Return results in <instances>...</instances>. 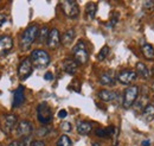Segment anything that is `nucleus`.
I'll return each instance as SVG.
<instances>
[{"instance_id": "e433bc0d", "label": "nucleus", "mask_w": 154, "mask_h": 146, "mask_svg": "<svg viewBox=\"0 0 154 146\" xmlns=\"http://www.w3.org/2000/svg\"><path fill=\"white\" fill-rule=\"evenodd\" d=\"M10 146H20L19 140H14V141H12V143L10 144Z\"/></svg>"}, {"instance_id": "ddd939ff", "label": "nucleus", "mask_w": 154, "mask_h": 146, "mask_svg": "<svg viewBox=\"0 0 154 146\" xmlns=\"http://www.w3.org/2000/svg\"><path fill=\"white\" fill-rule=\"evenodd\" d=\"M24 91H25V89H24L23 86H19L14 90V94H13V103H12V106L14 108L19 107V106H21L24 103V101H25V93Z\"/></svg>"}, {"instance_id": "9b49d317", "label": "nucleus", "mask_w": 154, "mask_h": 146, "mask_svg": "<svg viewBox=\"0 0 154 146\" xmlns=\"http://www.w3.org/2000/svg\"><path fill=\"white\" fill-rule=\"evenodd\" d=\"M136 78V73L133 70H129V69H125L122 71H120L117 75V80L121 84H125V86H128L129 83H132Z\"/></svg>"}, {"instance_id": "dca6fc26", "label": "nucleus", "mask_w": 154, "mask_h": 146, "mask_svg": "<svg viewBox=\"0 0 154 146\" xmlns=\"http://www.w3.org/2000/svg\"><path fill=\"white\" fill-rule=\"evenodd\" d=\"M75 36H76L75 30H74V29H69V30H66V31L63 33V36L60 38V42H62L63 45L69 46V45L72 44V42H74V39H75Z\"/></svg>"}, {"instance_id": "c85d7f7f", "label": "nucleus", "mask_w": 154, "mask_h": 146, "mask_svg": "<svg viewBox=\"0 0 154 146\" xmlns=\"http://www.w3.org/2000/svg\"><path fill=\"white\" fill-rule=\"evenodd\" d=\"M49 133V128L48 127H40L37 131V135H39V137H44V135H46Z\"/></svg>"}, {"instance_id": "4468645a", "label": "nucleus", "mask_w": 154, "mask_h": 146, "mask_svg": "<svg viewBox=\"0 0 154 146\" xmlns=\"http://www.w3.org/2000/svg\"><path fill=\"white\" fill-rule=\"evenodd\" d=\"M100 83L102 86H114L115 84V74L112 70L104 71L100 76Z\"/></svg>"}, {"instance_id": "f8f14e48", "label": "nucleus", "mask_w": 154, "mask_h": 146, "mask_svg": "<svg viewBox=\"0 0 154 146\" xmlns=\"http://www.w3.org/2000/svg\"><path fill=\"white\" fill-rule=\"evenodd\" d=\"M60 38L62 37H60L59 31L57 29H52L50 31V33H49V38H48V42H46L48 46L50 49H57L59 46V44H60Z\"/></svg>"}, {"instance_id": "423d86ee", "label": "nucleus", "mask_w": 154, "mask_h": 146, "mask_svg": "<svg viewBox=\"0 0 154 146\" xmlns=\"http://www.w3.org/2000/svg\"><path fill=\"white\" fill-rule=\"evenodd\" d=\"M18 124V118L14 114H6L1 118V129L5 134H10Z\"/></svg>"}, {"instance_id": "72a5a7b5", "label": "nucleus", "mask_w": 154, "mask_h": 146, "mask_svg": "<svg viewBox=\"0 0 154 146\" xmlns=\"http://www.w3.org/2000/svg\"><path fill=\"white\" fill-rule=\"evenodd\" d=\"M66 115H68V113H66V110H60L59 112H58V116H59L60 119H64Z\"/></svg>"}, {"instance_id": "7c9ffc66", "label": "nucleus", "mask_w": 154, "mask_h": 146, "mask_svg": "<svg viewBox=\"0 0 154 146\" xmlns=\"http://www.w3.org/2000/svg\"><path fill=\"white\" fill-rule=\"evenodd\" d=\"M143 7H145V10H152L154 7V1H152V0L145 1L143 2Z\"/></svg>"}, {"instance_id": "f704fd0d", "label": "nucleus", "mask_w": 154, "mask_h": 146, "mask_svg": "<svg viewBox=\"0 0 154 146\" xmlns=\"http://www.w3.org/2000/svg\"><path fill=\"white\" fill-rule=\"evenodd\" d=\"M44 78H45L46 81H51V80H54V74L49 71V73H46L44 75Z\"/></svg>"}, {"instance_id": "20e7f679", "label": "nucleus", "mask_w": 154, "mask_h": 146, "mask_svg": "<svg viewBox=\"0 0 154 146\" xmlns=\"http://www.w3.org/2000/svg\"><path fill=\"white\" fill-rule=\"evenodd\" d=\"M37 118L38 121L43 125H48L52 121V110L46 102L39 103L37 107Z\"/></svg>"}, {"instance_id": "0eeeda50", "label": "nucleus", "mask_w": 154, "mask_h": 146, "mask_svg": "<svg viewBox=\"0 0 154 146\" xmlns=\"http://www.w3.org/2000/svg\"><path fill=\"white\" fill-rule=\"evenodd\" d=\"M139 95V87L137 86H129L125 93H123V107L125 108H129L131 106H133Z\"/></svg>"}, {"instance_id": "f3484780", "label": "nucleus", "mask_w": 154, "mask_h": 146, "mask_svg": "<svg viewBox=\"0 0 154 146\" xmlns=\"http://www.w3.org/2000/svg\"><path fill=\"white\" fill-rule=\"evenodd\" d=\"M76 128H77V132L78 134L81 135H87L91 132L93 129V125L88 121H77L76 124Z\"/></svg>"}, {"instance_id": "c756f323", "label": "nucleus", "mask_w": 154, "mask_h": 146, "mask_svg": "<svg viewBox=\"0 0 154 146\" xmlns=\"http://www.w3.org/2000/svg\"><path fill=\"white\" fill-rule=\"evenodd\" d=\"M60 127H62V129H63L64 132H70V131H71V124L68 122V121H64V122L60 125Z\"/></svg>"}, {"instance_id": "c9c22d12", "label": "nucleus", "mask_w": 154, "mask_h": 146, "mask_svg": "<svg viewBox=\"0 0 154 146\" xmlns=\"http://www.w3.org/2000/svg\"><path fill=\"white\" fill-rule=\"evenodd\" d=\"M141 145L142 146H149L151 145V141H149V140H143V141L141 143Z\"/></svg>"}, {"instance_id": "5701e85b", "label": "nucleus", "mask_w": 154, "mask_h": 146, "mask_svg": "<svg viewBox=\"0 0 154 146\" xmlns=\"http://www.w3.org/2000/svg\"><path fill=\"white\" fill-rule=\"evenodd\" d=\"M49 33H50V31H49V29H48L46 26H44V27H42V29L39 30L38 37H37V38H38V43H39V44H43V43L48 42Z\"/></svg>"}, {"instance_id": "1a4fd4ad", "label": "nucleus", "mask_w": 154, "mask_h": 146, "mask_svg": "<svg viewBox=\"0 0 154 146\" xmlns=\"http://www.w3.org/2000/svg\"><path fill=\"white\" fill-rule=\"evenodd\" d=\"M33 132V126L30 121L27 120H23L18 122L17 126V134L21 138H29Z\"/></svg>"}, {"instance_id": "6e6552de", "label": "nucleus", "mask_w": 154, "mask_h": 146, "mask_svg": "<svg viewBox=\"0 0 154 146\" xmlns=\"http://www.w3.org/2000/svg\"><path fill=\"white\" fill-rule=\"evenodd\" d=\"M33 70V65L30 58H25L20 62L19 67H18V76L21 81L26 80L27 77H30V75L32 74Z\"/></svg>"}, {"instance_id": "4c0bfd02", "label": "nucleus", "mask_w": 154, "mask_h": 146, "mask_svg": "<svg viewBox=\"0 0 154 146\" xmlns=\"http://www.w3.org/2000/svg\"><path fill=\"white\" fill-rule=\"evenodd\" d=\"M152 88L154 89V80H153V83H152Z\"/></svg>"}, {"instance_id": "aec40b11", "label": "nucleus", "mask_w": 154, "mask_h": 146, "mask_svg": "<svg viewBox=\"0 0 154 146\" xmlns=\"http://www.w3.org/2000/svg\"><path fill=\"white\" fill-rule=\"evenodd\" d=\"M142 119L146 122H151L154 119V105H147L145 110H142Z\"/></svg>"}, {"instance_id": "6ab92c4d", "label": "nucleus", "mask_w": 154, "mask_h": 146, "mask_svg": "<svg viewBox=\"0 0 154 146\" xmlns=\"http://www.w3.org/2000/svg\"><path fill=\"white\" fill-rule=\"evenodd\" d=\"M136 71L137 74L141 76V77H143V78H149L151 77V74L152 71L146 67V64H143L142 62H137L136 63Z\"/></svg>"}, {"instance_id": "473e14b6", "label": "nucleus", "mask_w": 154, "mask_h": 146, "mask_svg": "<svg viewBox=\"0 0 154 146\" xmlns=\"http://www.w3.org/2000/svg\"><path fill=\"white\" fill-rule=\"evenodd\" d=\"M6 20H7V17H6V14H4V13H0V26H2V25L6 23Z\"/></svg>"}, {"instance_id": "7ed1b4c3", "label": "nucleus", "mask_w": 154, "mask_h": 146, "mask_svg": "<svg viewBox=\"0 0 154 146\" xmlns=\"http://www.w3.org/2000/svg\"><path fill=\"white\" fill-rule=\"evenodd\" d=\"M72 55L77 64H85L88 62L89 55H88V50L83 40H78L76 45L72 48Z\"/></svg>"}, {"instance_id": "4be33fe9", "label": "nucleus", "mask_w": 154, "mask_h": 146, "mask_svg": "<svg viewBox=\"0 0 154 146\" xmlns=\"http://www.w3.org/2000/svg\"><path fill=\"white\" fill-rule=\"evenodd\" d=\"M141 50L147 59H154V49L151 44H143Z\"/></svg>"}, {"instance_id": "a211bd4d", "label": "nucleus", "mask_w": 154, "mask_h": 146, "mask_svg": "<svg viewBox=\"0 0 154 146\" xmlns=\"http://www.w3.org/2000/svg\"><path fill=\"white\" fill-rule=\"evenodd\" d=\"M98 96H100L101 100H103V101H106V102H109V101L115 100L116 96H117V94H116V91L103 89V90L98 91Z\"/></svg>"}, {"instance_id": "393cba45", "label": "nucleus", "mask_w": 154, "mask_h": 146, "mask_svg": "<svg viewBox=\"0 0 154 146\" xmlns=\"http://www.w3.org/2000/svg\"><path fill=\"white\" fill-rule=\"evenodd\" d=\"M109 52H110L109 46H108V45H104V46L100 50V52H98V55H97V59H98V61H103V59H106L107 56L109 55Z\"/></svg>"}, {"instance_id": "f257e3e1", "label": "nucleus", "mask_w": 154, "mask_h": 146, "mask_svg": "<svg viewBox=\"0 0 154 146\" xmlns=\"http://www.w3.org/2000/svg\"><path fill=\"white\" fill-rule=\"evenodd\" d=\"M39 29L36 24H32V25H29L25 31L21 33L20 37V49L26 51L31 48L32 43L36 40V38L38 37Z\"/></svg>"}, {"instance_id": "39448f33", "label": "nucleus", "mask_w": 154, "mask_h": 146, "mask_svg": "<svg viewBox=\"0 0 154 146\" xmlns=\"http://www.w3.org/2000/svg\"><path fill=\"white\" fill-rule=\"evenodd\" d=\"M62 11L68 18L76 19L79 16V8L75 0H64L60 2Z\"/></svg>"}, {"instance_id": "bb28decb", "label": "nucleus", "mask_w": 154, "mask_h": 146, "mask_svg": "<svg viewBox=\"0 0 154 146\" xmlns=\"http://www.w3.org/2000/svg\"><path fill=\"white\" fill-rule=\"evenodd\" d=\"M117 21H119V13H117V12H113V13H112V17H110L109 27H113L114 25H116Z\"/></svg>"}, {"instance_id": "a878e982", "label": "nucleus", "mask_w": 154, "mask_h": 146, "mask_svg": "<svg viewBox=\"0 0 154 146\" xmlns=\"http://www.w3.org/2000/svg\"><path fill=\"white\" fill-rule=\"evenodd\" d=\"M147 105H148V103H147V97H146V96H142L141 99H139L137 103L135 105V108H136V110H141V108L143 107V110H145V107H146Z\"/></svg>"}, {"instance_id": "9d476101", "label": "nucleus", "mask_w": 154, "mask_h": 146, "mask_svg": "<svg viewBox=\"0 0 154 146\" xmlns=\"http://www.w3.org/2000/svg\"><path fill=\"white\" fill-rule=\"evenodd\" d=\"M13 48V39L7 35L0 36V56L7 55Z\"/></svg>"}, {"instance_id": "2eb2a0df", "label": "nucleus", "mask_w": 154, "mask_h": 146, "mask_svg": "<svg viewBox=\"0 0 154 146\" xmlns=\"http://www.w3.org/2000/svg\"><path fill=\"white\" fill-rule=\"evenodd\" d=\"M77 65H78V64H77V62L75 59H72V58H66V59L63 61L62 68H63V70L66 74L74 75L77 70Z\"/></svg>"}, {"instance_id": "2f4dec72", "label": "nucleus", "mask_w": 154, "mask_h": 146, "mask_svg": "<svg viewBox=\"0 0 154 146\" xmlns=\"http://www.w3.org/2000/svg\"><path fill=\"white\" fill-rule=\"evenodd\" d=\"M30 146H45V143L43 140H35L30 144Z\"/></svg>"}, {"instance_id": "f03ea898", "label": "nucleus", "mask_w": 154, "mask_h": 146, "mask_svg": "<svg viewBox=\"0 0 154 146\" xmlns=\"http://www.w3.org/2000/svg\"><path fill=\"white\" fill-rule=\"evenodd\" d=\"M30 59L32 62V65L37 69H45L50 64V56L45 50H42V49L33 50Z\"/></svg>"}, {"instance_id": "b1692460", "label": "nucleus", "mask_w": 154, "mask_h": 146, "mask_svg": "<svg viewBox=\"0 0 154 146\" xmlns=\"http://www.w3.org/2000/svg\"><path fill=\"white\" fill-rule=\"evenodd\" d=\"M57 146H72L71 139H70L66 134H63V135H60V137L58 138Z\"/></svg>"}, {"instance_id": "412c9836", "label": "nucleus", "mask_w": 154, "mask_h": 146, "mask_svg": "<svg viewBox=\"0 0 154 146\" xmlns=\"http://www.w3.org/2000/svg\"><path fill=\"white\" fill-rule=\"evenodd\" d=\"M96 12H97L96 4L95 2H89L87 5V7H85V16H87V18L89 19V20H93V19L95 18V16H96Z\"/></svg>"}, {"instance_id": "cd10ccee", "label": "nucleus", "mask_w": 154, "mask_h": 146, "mask_svg": "<svg viewBox=\"0 0 154 146\" xmlns=\"http://www.w3.org/2000/svg\"><path fill=\"white\" fill-rule=\"evenodd\" d=\"M95 134H96L97 137H102V138L108 137V133H107L106 128H97L96 131H95Z\"/></svg>"}]
</instances>
